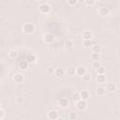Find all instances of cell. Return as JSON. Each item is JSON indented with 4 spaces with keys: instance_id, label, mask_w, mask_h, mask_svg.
<instances>
[{
    "instance_id": "52a82bcc",
    "label": "cell",
    "mask_w": 120,
    "mask_h": 120,
    "mask_svg": "<svg viewBox=\"0 0 120 120\" xmlns=\"http://www.w3.org/2000/svg\"><path fill=\"white\" fill-rule=\"evenodd\" d=\"M57 117H58V113H57L56 111H51V112H49V113H48V118L49 119L54 120V119H57Z\"/></svg>"
},
{
    "instance_id": "d6986e66",
    "label": "cell",
    "mask_w": 120,
    "mask_h": 120,
    "mask_svg": "<svg viewBox=\"0 0 120 120\" xmlns=\"http://www.w3.org/2000/svg\"><path fill=\"white\" fill-rule=\"evenodd\" d=\"M101 46L100 45H95L94 47H93V52H100V51H101Z\"/></svg>"
},
{
    "instance_id": "f546056e",
    "label": "cell",
    "mask_w": 120,
    "mask_h": 120,
    "mask_svg": "<svg viewBox=\"0 0 120 120\" xmlns=\"http://www.w3.org/2000/svg\"><path fill=\"white\" fill-rule=\"evenodd\" d=\"M77 2H78V0H68V3L69 5H71V6L75 5Z\"/></svg>"
},
{
    "instance_id": "2e32d148",
    "label": "cell",
    "mask_w": 120,
    "mask_h": 120,
    "mask_svg": "<svg viewBox=\"0 0 120 120\" xmlns=\"http://www.w3.org/2000/svg\"><path fill=\"white\" fill-rule=\"evenodd\" d=\"M82 38L83 39H91L92 38V33L90 31H84L82 33Z\"/></svg>"
},
{
    "instance_id": "277c9868",
    "label": "cell",
    "mask_w": 120,
    "mask_h": 120,
    "mask_svg": "<svg viewBox=\"0 0 120 120\" xmlns=\"http://www.w3.org/2000/svg\"><path fill=\"white\" fill-rule=\"evenodd\" d=\"M77 108L79 109V110H84L85 109V107H86V102H85V100H83V99H80V100H78L77 101Z\"/></svg>"
},
{
    "instance_id": "836d02e7",
    "label": "cell",
    "mask_w": 120,
    "mask_h": 120,
    "mask_svg": "<svg viewBox=\"0 0 120 120\" xmlns=\"http://www.w3.org/2000/svg\"><path fill=\"white\" fill-rule=\"evenodd\" d=\"M36 1H40V0H36Z\"/></svg>"
},
{
    "instance_id": "1f68e13d",
    "label": "cell",
    "mask_w": 120,
    "mask_h": 120,
    "mask_svg": "<svg viewBox=\"0 0 120 120\" xmlns=\"http://www.w3.org/2000/svg\"><path fill=\"white\" fill-rule=\"evenodd\" d=\"M53 71H54V68H48V72L49 73H53Z\"/></svg>"
},
{
    "instance_id": "cb8c5ba5",
    "label": "cell",
    "mask_w": 120,
    "mask_h": 120,
    "mask_svg": "<svg viewBox=\"0 0 120 120\" xmlns=\"http://www.w3.org/2000/svg\"><path fill=\"white\" fill-rule=\"evenodd\" d=\"M68 118H69V119H71V120H75V119H77V118H78V115H77V113H76L75 112H71L69 113Z\"/></svg>"
},
{
    "instance_id": "603a6c76",
    "label": "cell",
    "mask_w": 120,
    "mask_h": 120,
    "mask_svg": "<svg viewBox=\"0 0 120 120\" xmlns=\"http://www.w3.org/2000/svg\"><path fill=\"white\" fill-rule=\"evenodd\" d=\"M72 98H73V100L74 101H78V100H80L81 99V97H80V93H74L73 95H72Z\"/></svg>"
},
{
    "instance_id": "4316f807",
    "label": "cell",
    "mask_w": 120,
    "mask_h": 120,
    "mask_svg": "<svg viewBox=\"0 0 120 120\" xmlns=\"http://www.w3.org/2000/svg\"><path fill=\"white\" fill-rule=\"evenodd\" d=\"M82 78H83V80L85 81V82H88V81H90V79H91V76H90V74H88V73H84L83 75H82Z\"/></svg>"
},
{
    "instance_id": "d6a6232c",
    "label": "cell",
    "mask_w": 120,
    "mask_h": 120,
    "mask_svg": "<svg viewBox=\"0 0 120 120\" xmlns=\"http://www.w3.org/2000/svg\"><path fill=\"white\" fill-rule=\"evenodd\" d=\"M98 1H100V2H103V1H105V0H98Z\"/></svg>"
},
{
    "instance_id": "8992f818",
    "label": "cell",
    "mask_w": 120,
    "mask_h": 120,
    "mask_svg": "<svg viewBox=\"0 0 120 120\" xmlns=\"http://www.w3.org/2000/svg\"><path fill=\"white\" fill-rule=\"evenodd\" d=\"M98 13H99V15H101V16H107V15L109 14V9H108V8H106V7H101V8H99V10H98Z\"/></svg>"
},
{
    "instance_id": "484cf974",
    "label": "cell",
    "mask_w": 120,
    "mask_h": 120,
    "mask_svg": "<svg viewBox=\"0 0 120 120\" xmlns=\"http://www.w3.org/2000/svg\"><path fill=\"white\" fill-rule=\"evenodd\" d=\"M82 44H83V46H84L85 48H88V47H90V45H91V40H90V39H84Z\"/></svg>"
},
{
    "instance_id": "30bf717a",
    "label": "cell",
    "mask_w": 120,
    "mask_h": 120,
    "mask_svg": "<svg viewBox=\"0 0 120 120\" xmlns=\"http://www.w3.org/2000/svg\"><path fill=\"white\" fill-rule=\"evenodd\" d=\"M25 60L27 61V63H34L36 61V56L34 54H32V53H29V54L26 55Z\"/></svg>"
},
{
    "instance_id": "ac0fdd59",
    "label": "cell",
    "mask_w": 120,
    "mask_h": 120,
    "mask_svg": "<svg viewBox=\"0 0 120 120\" xmlns=\"http://www.w3.org/2000/svg\"><path fill=\"white\" fill-rule=\"evenodd\" d=\"M104 93H105V89L103 87H98L97 89V95L98 96H103Z\"/></svg>"
},
{
    "instance_id": "8fae6325",
    "label": "cell",
    "mask_w": 120,
    "mask_h": 120,
    "mask_svg": "<svg viewBox=\"0 0 120 120\" xmlns=\"http://www.w3.org/2000/svg\"><path fill=\"white\" fill-rule=\"evenodd\" d=\"M53 73H54V75H55L56 77H58V78L64 76V70H63L62 68H56V69H54Z\"/></svg>"
},
{
    "instance_id": "ffe728a7",
    "label": "cell",
    "mask_w": 120,
    "mask_h": 120,
    "mask_svg": "<svg viewBox=\"0 0 120 120\" xmlns=\"http://www.w3.org/2000/svg\"><path fill=\"white\" fill-rule=\"evenodd\" d=\"M8 55H9V57H10V58L15 59V58L17 57L18 53H17V52H16V51H10V52H8Z\"/></svg>"
},
{
    "instance_id": "d4e9b609",
    "label": "cell",
    "mask_w": 120,
    "mask_h": 120,
    "mask_svg": "<svg viewBox=\"0 0 120 120\" xmlns=\"http://www.w3.org/2000/svg\"><path fill=\"white\" fill-rule=\"evenodd\" d=\"M75 72H76L75 68L70 67V68H68V74H69V75H74V74H75Z\"/></svg>"
},
{
    "instance_id": "5bb4252c",
    "label": "cell",
    "mask_w": 120,
    "mask_h": 120,
    "mask_svg": "<svg viewBox=\"0 0 120 120\" xmlns=\"http://www.w3.org/2000/svg\"><path fill=\"white\" fill-rule=\"evenodd\" d=\"M85 72H86V69H85L83 67H79V68L76 69V73H77L79 76H82Z\"/></svg>"
},
{
    "instance_id": "4fadbf2b",
    "label": "cell",
    "mask_w": 120,
    "mask_h": 120,
    "mask_svg": "<svg viewBox=\"0 0 120 120\" xmlns=\"http://www.w3.org/2000/svg\"><path fill=\"white\" fill-rule=\"evenodd\" d=\"M65 47H66V49L68 51H71L72 48H73V42L71 40H67L65 42Z\"/></svg>"
},
{
    "instance_id": "5b68a950",
    "label": "cell",
    "mask_w": 120,
    "mask_h": 120,
    "mask_svg": "<svg viewBox=\"0 0 120 120\" xmlns=\"http://www.w3.org/2000/svg\"><path fill=\"white\" fill-rule=\"evenodd\" d=\"M13 80H14L15 82H17V83H21V82H22V81H23V76L21 75V74H19V73H17V74L14 75Z\"/></svg>"
},
{
    "instance_id": "6da1fadb",
    "label": "cell",
    "mask_w": 120,
    "mask_h": 120,
    "mask_svg": "<svg viewBox=\"0 0 120 120\" xmlns=\"http://www.w3.org/2000/svg\"><path fill=\"white\" fill-rule=\"evenodd\" d=\"M34 30H35V27H34V25L32 23H30V22L24 23V25H23V31H24V33H26V34H32L34 32Z\"/></svg>"
},
{
    "instance_id": "f1b7e54d",
    "label": "cell",
    "mask_w": 120,
    "mask_h": 120,
    "mask_svg": "<svg viewBox=\"0 0 120 120\" xmlns=\"http://www.w3.org/2000/svg\"><path fill=\"white\" fill-rule=\"evenodd\" d=\"M98 67H100V63L97 60V61L93 64V68H98Z\"/></svg>"
},
{
    "instance_id": "7402d4cb",
    "label": "cell",
    "mask_w": 120,
    "mask_h": 120,
    "mask_svg": "<svg viewBox=\"0 0 120 120\" xmlns=\"http://www.w3.org/2000/svg\"><path fill=\"white\" fill-rule=\"evenodd\" d=\"M96 71H97V73L98 74H104V72H105V68H103V67H98V68H96Z\"/></svg>"
},
{
    "instance_id": "83f0119b",
    "label": "cell",
    "mask_w": 120,
    "mask_h": 120,
    "mask_svg": "<svg viewBox=\"0 0 120 120\" xmlns=\"http://www.w3.org/2000/svg\"><path fill=\"white\" fill-rule=\"evenodd\" d=\"M85 3L88 5V6H92L95 4V0H85Z\"/></svg>"
},
{
    "instance_id": "7c38bea8",
    "label": "cell",
    "mask_w": 120,
    "mask_h": 120,
    "mask_svg": "<svg viewBox=\"0 0 120 120\" xmlns=\"http://www.w3.org/2000/svg\"><path fill=\"white\" fill-rule=\"evenodd\" d=\"M80 97H81V99H83V100H86L88 98H89V93L88 91H85V90H82L81 93H80Z\"/></svg>"
},
{
    "instance_id": "4dcf8cb0",
    "label": "cell",
    "mask_w": 120,
    "mask_h": 120,
    "mask_svg": "<svg viewBox=\"0 0 120 120\" xmlns=\"http://www.w3.org/2000/svg\"><path fill=\"white\" fill-rule=\"evenodd\" d=\"M4 116H5V112H4V111H3V110H0V119L4 118Z\"/></svg>"
},
{
    "instance_id": "e0dca14e",
    "label": "cell",
    "mask_w": 120,
    "mask_h": 120,
    "mask_svg": "<svg viewBox=\"0 0 120 120\" xmlns=\"http://www.w3.org/2000/svg\"><path fill=\"white\" fill-rule=\"evenodd\" d=\"M105 80H106V78H105V75H104V74H98V77H97V81H98V82H99V83L105 82Z\"/></svg>"
},
{
    "instance_id": "3957f363",
    "label": "cell",
    "mask_w": 120,
    "mask_h": 120,
    "mask_svg": "<svg viewBox=\"0 0 120 120\" xmlns=\"http://www.w3.org/2000/svg\"><path fill=\"white\" fill-rule=\"evenodd\" d=\"M53 39H54V37H53L52 34H50V33L45 34V36H44V41L46 43H52L53 41Z\"/></svg>"
},
{
    "instance_id": "ba28073f",
    "label": "cell",
    "mask_w": 120,
    "mask_h": 120,
    "mask_svg": "<svg viewBox=\"0 0 120 120\" xmlns=\"http://www.w3.org/2000/svg\"><path fill=\"white\" fill-rule=\"evenodd\" d=\"M59 105L62 108H66L68 105V100L67 98H62L59 99Z\"/></svg>"
},
{
    "instance_id": "9c48e42d",
    "label": "cell",
    "mask_w": 120,
    "mask_h": 120,
    "mask_svg": "<svg viewBox=\"0 0 120 120\" xmlns=\"http://www.w3.org/2000/svg\"><path fill=\"white\" fill-rule=\"evenodd\" d=\"M19 68H20L21 69H22V70H25V69L28 68V63H27V61H26V60H22V61H20V63H19Z\"/></svg>"
},
{
    "instance_id": "7a4b0ae2",
    "label": "cell",
    "mask_w": 120,
    "mask_h": 120,
    "mask_svg": "<svg viewBox=\"0 0 120 120\" xmlns=\"http://www.w3.org/2000/svg\"><path fill=\"white\" fill-rule=\"evenodd\" d=\"M39 11L41 12V13H49L50 12V10H51V7H50V5H48V4H41L40 6H39Z\"/></svg>"
},
{
    "instance_id": "44dd1931",
    "label": "cell",
    "mask_w": 120,
    "mask_h": 120,
    "mask_svg": "<svg viewBox=\"0 0 120 120\" xmlns=\"http://www.w3.org/2000/svg\"><path fill=\"white\" fill-rule=\"evenodd\" d=\"M91 58H92V60H95V61L98 60L99 59V53L98 52H92Z\"/></svg>"
},
{
    "instance_id": "9a60e30c",
    "label": "cell",
    "mask_w": 120,
    "mask_h": 120,
    "mask_svg": "<svg viewBox=\"0 0 120 120\" xmlns=\"http://www.w3.org/2000/svg\"><path fill=\"white\" fill-rule=\"evenodd\" d=\"M106 89H107L109 92H113V91L116 90V85H115L114 83H108Z\"/></svg>"
}]
</instances>
